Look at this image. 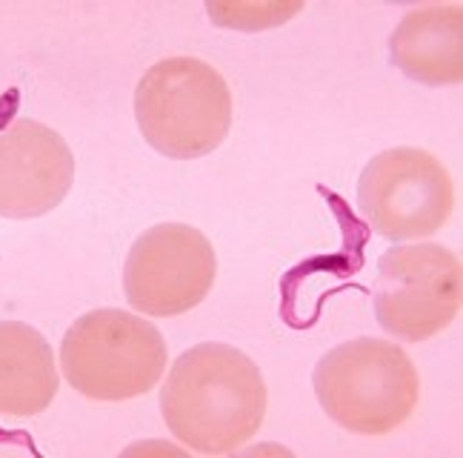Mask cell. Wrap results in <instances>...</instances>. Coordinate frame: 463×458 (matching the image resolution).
<instances>
[{
  "label": "cell",
  "instance_id": "6da1fadb",
  "mask_svg": "<svg viewBox=\"0 0 463 458\" xmlns=\"http://www.w3.org/2000/svg\"><path fill=\"white\" fill-rule=\"evenodd\" d=\"M160 413L181 444L226 455L258 435L266 415V384L246 352L206 341L186 349L160 386Z\"/></svg>",
  "mask_w": 463,
  "mask_h": 458
},
{
  "label": "cell",
  "instance_id": "7a4b0ae2",
  "mask_svg": "<svg viewBox=\"0 0 463 458\" xmlns=\"http://www.w3.org/2000/svg\"><path fill=\"white\" fill-rule=\"evenodd\" d=\"M312 386L337 427L358 435H386L412 418L420 376L406 349L386 339H352L317 361Z\"/></svg>",
  "mask_w": 463,
  "mask_h": 458
},
{
  "label": "cell",
  "instance_id": "3957f363",
  "mask_svg": "<svg viewBox=\"0 0 463 458\" xmlns=\"http://www.w3.org/2000/svg\"><path fill=\"white\" fill-rule=\"evenodd\" d=\"M135 118L155 152L175 161L203 157L229 135V83L201 58H164L137 83Z\"/></svg>",
  "mask_w": 463,
  "mask_h": 458
},
{
  "label": "cell",
  "instance_id": "277c9868",
  "mask_svg": "<svg viewBox=\"0 0 463 458\" xmlns=\"http://www.w3.org/2000/svg\"><path fill=\"white\" fill-rule=\"evenodd\" d=\"M169 361L152 321L123 310H92L66 329L61 367L72 390L92 401H127L155 390Z\"/></svg>",
  "mask_w": 463,
  "mask_h": 458
},
{
  "label": "cell",
  "instance_id": "5b68a950",
  "mask_svg": "<svg viewBox=\"0 0 463 458\" xmlns=\"http://www.w3.org/2000/svg\"><path fill=\"white\" fill-rule=\"evenodd\" d=\"M378 324L401 341H426L447 329L463 304L460 258L443 243L392 246L372 284Z\"/></svg>",
  "mask_w": 463,
  "mask_h": 458
},
{
  "label": "cell",
  "instance_id": "8992f818",
  "mask_svg": "<svg viewBox=\"0 0 463 458\" xmlns=\"http://www.w3.org/2000/svg\"><path fill=\"white\" fill-rule=\"evenodd\" d=\"M358 206L378 235L415 241L449 221L455 186L447 167L418 147L378 152L358 181Z\"/></svg>",
  "mask_w": 463,
  "mask_h": 458
},
{
  "label": "cell",
  "instance_id": "52a82bcc",
  "mask_svg": "<svg viewBox=\"0 0 463 458\" xmlns=\"http://www.w3.org/2000/svg\"><path fill=\"white\" fill-rule=\"evenodd\" d=\"M218 258L212 241L189 224H157L140 235L123 267L132 310L172 319L198 307L215 287Z\"/></svg>",
  "mask_w": 463,
  "mask_h": 458
},
{
  "label": "cell",
  "instance_id": "ba28073f",
  "mask_svg": "<svg viewBox=\"0 0 463 458\" xmlns=\"http://www.w3.org/2000/svg\"><path fill=\"white\" fill-rule=\"evenodd\" d=\"M75 184V155L52 127L17 118L0 132V215L26 221L58 209Z\"/></svg>",
  "mask_w": 463,
  "mask_h": 458
},
{
  "label": "cell",
  "instance_id": "9c48e42d",
  "mask_svg": "<svg viewBox=\"0 0 463 458\" xmlns=\"http://www.w3.org/2000/svg\"><path fill=\"white\" fill-rule=\"evenodd\" d=\"M389 58L406 78L426 86L463 81V6H420L401 17L389 38Z\"/></svg>",
  "mask_w": 463,
  "mask_h": 458
},
{
  "label": "cell",
  "instance_id": "30bf717a",
  "mask_svg": "<svg viewBox=\"0 0 463 458\" xmlns=\"http://www.w3.org/2000/svg\"><path fill=\"white\" fill-rule=\"evenodd\" d=\"M58 396L55 352L24 321H0V415L43 413Z\"/></svg>",
  "mask_w": 463,
  "mask_h": 458
},
{
  "label": "cell",
  "instance_id": "8fae6325",
  "mask_svg": "<svg viewBox=\"0 0 463 458\" xmlns=\"http://www.w3.org/2000/svg\"><path fill=\"white\" fill-rule=\"evenodd\" d=\"M298 12H304V4H212L209 6V14L215 17L218 26L243 29V32L280 26Z\"/></svg>",
  "mask_w": 463,
  "mask_h": 458
}]
</instances>
